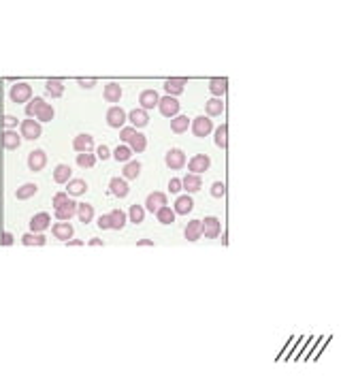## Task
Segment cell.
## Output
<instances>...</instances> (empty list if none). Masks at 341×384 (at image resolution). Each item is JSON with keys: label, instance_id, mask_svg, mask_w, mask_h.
<instances>
[{"label": "cell", "instance_id": "1", "mask_svg": "<svg viewBox=\"0 0 341 384\" xmlns=\"http://www.w3.org/2000/svg\"><path fill=\"white\" fill-rule=\"evenodd\" d=\"M9 98L13 103H17V105H24V103H28L32 98V88L28 83H24V81L13 83L11 90H9Z\"/></svg>", "mask_w": 341, "mask_h": 384}, {"label": "cell", "instance_id": "2", "mask_svg": "<svg viewBox=\"0 0 341 384\" xmlns=\"http://www.w3.org/2000/svg\"><path fill=\"white\" fill-rule=\"evenodd\" d=\"M41 132H43L41 122H37L34 118H28V120H24V122H19V134H21V139L34 141V139L41 137Z\"/></svg>", "mask_w": 341, "mask_h": 384}, {"label": "cell", "instance_id": "3", "mask_svg": "<svg viewBox=\"0 0 341 384\" xmlns=\"http://www.w3.org/2000/svg\"><path fill=\"white\" fill-rule=\"evenodd\" d=\"M190 128H192V134H194V137L205 139L207 134L213 132V122L209 118H205V116H198V118H194L190 122Z\"/></svg>", "mask_w": 341, "mask_h": 384}, {"label": "cell", "instance_id": "4", "mask_svg": "<svg viewBox=\"0 0 341 384\" xmlns=\"http://www.w3.org/2000/svg\"><path fill=\"white\" fill-rule=\"evenodd\" d=\"M158 109H160V113H162L165 118H170V120H173L175 116H179L181 105H179V101H177L175 96H160Z\"/></svg>", "mask_w": 341, "mask_h": 384}, {"label": "cell", "instance_id": "5", "mask_svg": "<svg viewBox=\"0 0 341 384\" xmlns=\"http://www.w3.org/2000/svg\"><path fill=\"white\" fill-rule=\"evenodd\" d=\"M201 231L207 239H216L220 233H222V222L216 216H207L201 220Z\"/></svg>", "mask_w": 341, "mask_h": 384}, {"label": "cell", "instance_id": "6", "mask_svg": "<svg viewBox=\"0 0 341 384\" xmlns=\"http://www.w3.org/2000/svg\"><path fill=\"white\" fill-rule=\"evenodd\" d=\"M126 120H128V113L122 107H109V109H107V124L111 128H124Z\"/></svg>", "mask_w": 341, "mask_h": 384}, {"label": "cell", "instance_id": "7", "mask_svg": "<svg viewBox=\"0 0 341 384\" xmlns=\"http://www.w3.org/2000/svg\"><path fill=\"white\" fill-rule=\"evenodd\" d=\"M77 207H79V203H75L73 198H68L64 205H60V207H56L54 211V216L58 222H68L73 216H77Z\"/></svg>", "mask_w": 341, "mask_h": 384}, {"label": "cell", "instance_id": "8", "mask_svg": "<svg viewBox=\"0 0 341 384\" xmlns=\"http://www.w3.org/2000/svg\"><path fill=\"white\" fill-rule=\"evenodd\" d=\"M209 167H211V158L207 154H196V156H192V158L188 160V171H190V173H194V175L205 173Z\"/></svg>", "mask_w": 341, "mask_h": 384}, {"label": "cell", "instance_id": "9", "mask_svg": "<svg viewBox=\"0 0 341 384\" xmlns=\"http://www.w3.org/2000/svg\"><path fill=\"white\" fill-rule=\"evenodd\" d=\"M165 162H167V167L173 169V171L183 169V167H186V154H183L181 149L173 147V149H169V152L165 154Z\"/></svg>", "mask_w": 341, "mask_h": 384}, {"label": "cell", "instance_id": "10", "mask_svg": "<svg viewBox=\"0 0 341 384\" xmlns=\"http://www.w3.org/2000/svg\"><path fill=\"white\" fill-rule=\"evenodd\" d=\"M47 165V154L43 152V149H32L30 154H28V169L34 171V173H39L43 171Z\"/></svg>", "mask_w": 341, "mask_h": 384}, {"label": "cell", "instance_id": "11", "mask_svg": "<svg viewBox=\"0 0 341 384\" xmlns=\"http://www.w3.org/2000/svg\"><path fill=\"white\" fill-rule=\"evenodd\" d=\"M52 229V235L56 239H60V241H68V239H73V235H75V229L70 226V222H56L49 226Z\"/></svg>", "mask_w": 341, "mask_h": 384}, {"label": "cell", "instance_id": "12", "mask_svg": "<svg viewBox=\"0 0 341 384\" xmlns=\"http://www.w3.org/2000/svg\"><path fill=\"white\" fill-rule=\"evenodd\" d=\"M52 226V218H49L47 211H41L37 216L30 218V233H43Z\"/></svg>", "mask_w": 341, "mask_h": 384}, {"label": "cell", "instance_id": "13", "mask_svg": "<svg viewBox=\"0 0 341 384\" xmlns=\"http://www.w3.org/2000/svg\"><path fill=\"white\" fill-rule=\"evenodd\" d=\"M194 209V198L190 194H179L175 198V205H173V211L175 216H186L188 211Z\"/></svg>", "mask_w": 341, "mask_h": 384}, {"label": "cell", "instance_id": "14", "mask_svg": "<svg viewBox=\"0 0 341 384\" xmlns=\"http://www.w3.org/2000/svg\"><path fill=\"white\" fill-rule=\"evenodd\" d=\"M158 101H160V94L156 90H143L139 94V105L141 109H154V107H158Z\"/></svg>", "mask_w": 341, "mask_h": 384}, {"label": "cell", "instance_id": "15", "mask_svg": "<svg viewBox=\"0 0 341 384\" xmlns=\"http://www.w3.org/2000/svg\"><path fill=\"white\" fill-rule=\"evenodd\" d=\"M73 147H75V152H77V154L92 152V149H94V137H92V134H85V132L77 134L75 141H73Z\"/></svg>", "mask_w": 341, "mask_h": 384}, {"label": "cell", "instance_id": "16", "mask_svg": "<svg viewBox=\"0 0 341 384\" xmlns=\"http://www.w3.org/2000/svg\"><path fill=\"white\" fill-rule=\"evenodd\" d=\"M109 192L113 196L126 198L128 192H130V188H128V182L124 180V177H113V180L109 182Z\"/></svg>", "mask_w": 341, "mask_h": 384}, {"label": "cell", "instance_id": "17", "mask_svg": "<svg viewBox=\"0 0 341 384\" xmlns=\"http://www.w3.org/2000/svg\"><path fill=\"white\" fill-rule=\"evenodd\" d=\"M167 205V194L165 192H152L147 198H145V209L147 211H158L160 207H165Z\"/></svg>", "mask_w": 341, "mask_h": 384}, {"label": "cell", "instance_id": "18", "mask_svg": "<svg viewBox=\"0 0 341 384\" xmlns=\"http://www.w3.org/2000/svg\"><path fill=\"white\" fill-rule=\"evenodd\" d=\"M21 145V134H17V130H4L2 132V147L9 149V152H15Z\"/></svg>", "mask_w": 341, "mask_h": 384}, {"label": "cell", "instance_id": "19", "mask_svg": "<svg viewBox=\"0 0 341 384\" xmlns=\"http://www.w3.org/2000/svg\"><path fill=\"white\" fill-rule=\"evenodd\" d=\"M122 94H124V92H122V85H119V83H107L105 85L103 96H105L107 103H113V105L119 103V101H122Z\"/></svg>", "mask_w": 341, "mask_h": 384}, {"label": "cell", "instance_id": "20", "mask_svg": "<svg viewBox=\"0 0 341 384\" xmlns=\"http://www.w3.org/2000/svg\"><path fill=\"white\" fill-rule=\"evenodd\" d=\"M128 120H130V126L132 128H143L149 124V116H147V111L145 109H132L130 113H128Z\"/></svg>", "mask_w": 341, "mask_h": 384}, {"label": "cell", "instance_id": "21", "mask_svg": "<svg viewBox=\"0 0 341 384\" xmlns=\"http://www.w3.org/2000/svg\"><path fill=\"white\" fill-rule=\"evenodd\" d=\"M226 88H228V79L226 77H213L209 81V92L213 94V98H222L226 94Z\"/></svg>", "mask_w": 341, "mask_h": 384}, {"label": "cell", "instance_id": "22", "mask_svg": "<svg viewBox=\"0 0 341 384\" xmlns=\"http://www.w3.org/2000/svg\"><path fill=\"white\" fill-rule=\"evenodd\" d=\"M183 237L188 241H198L203 237V231H201V220H190L183 229Z\"/></svg>", "mask_w": 341, "mask_h": 384}, {"label": "cell", "instance_id": "23", "mask_svg": "<svg viewBox=\"0 0 341 384\" xmlns=\"http://www.w3.org/2000/svg\"><path fill=\"white\" fill-rule=\"evenodd\" d=\"M88 192V184H85V180H79V177H75V180H70L66 184V194L68 196H81Z\"/></svg>", "mask_w": 341, "mask_h": 384}, {"label": "cell", "instance_id": "24", "mask_svg": "<svg viewBox=\"0 0 341 384\" xmlns=\"http://www.w3.org/2000/svg\"><path fill=\"white\" fill-rule=\"evenodd\" d=\"M203 186V180H201V175H194V173H190L186 175L181 180V188L186 190V192H198Z\"/></svg>", "mask_w": 341, "mask_h": 384}, {"label": "cell", "instance_id": "25", "mask_svg": "<svg viewBox=\"0 0 341 384\" xmlns=\"http://www.w3.org/2000/svg\"><path fill=\"white\" fill-rule=\"evenodd\" d=\"M183 90H186V81H183V79H169V81H165L167 96H175L177 98Z\"/></svg>", "mask_w": 341, "mask_h": 384}, {"label": "cell", "instance_id": "26", "mask_svg": "<svg viewBox=\"0 0 341 384\" xmlns=\"http://www.w3.org/2000/svg\"><path fill=\"white\" fill-rule=\"evenodd\" d=\"M45 107V98L43 96H34V98H30V101L26 103V116L28 118H37L39 116V111Z\"/></svg>", "mask_w": 341, "mask_h": 384}, {"label": "cell", "instance_id": "27", "mask_svg": "<svg viewBox=\"0 0 341 384\" xmlns=\"http://www.w3.org/2000/svg\"><path fill=\"white\" fill-rule=\"evenodd\" d=\"M188 128H190V118L188 116H175L173 120H170V130H173L175 134L188 132Z\"/></svg>", "mask_w": 341, "mask_h": 384}, {"label": "cell", "instance_id": "28", "mask_svg": "<svg viewBox=\"0 0 341 384\" xmlns=\"http://www.w3.org/2000/svg\"><path fill=\"white\" fill-rule=\"evenodd\" d=\"M70 175H73V169H70L68 165H58L54 169V182L56 184H68Z\"/></svg>", "mask_w": 341, "mask_h": 384}, {"label": "cell", "instance_id": "29", "mask_svg": "<svg viewBox=\"0 0 341 384\" xmlns=\"http://www.w3.org/2000/svg\"><path fill=\"white\" fill-rule=\"evenodd\" d=\"M128 147H130L132 152H137V154L145 152V149H147V137L143 132H134V137L128 141Z\"/></svg>", "mask_w": 341, "mask_h": 384}, {"label": "cell", "instance_id": "30", "mask_svg": "<svg viewBox=\"0 0 341 384\" xmlns=\"http://www.w3.org/2000/svg\"><path fill=\"white\" fill-rule=\"evenodd\" d=\"M109 218H111V231H122L126 226V220H128V216L122 209H113L109 213Z\"/></svg>", "mask_w": 341, "mask_h": 384}, {"label": "cell", "instance_id": "31", "mask_svg": "<svg viewBox=\"0 0 341 384\" xmlns=\"http://www.w3.org/2000/svg\"><path fill=\"white\" fill-rule=\"evenodd\" d=\"M141 173V162L139 160H130V162H126L124 169H122V175H124V180H137Z\"/></svg>", "mask_w": 341, "mask_h": 384}, {"label": "cell", "instance_id": "32", "mask_svg": "<svg viewBox=\"0 0 341 384\" xmlns=\"http://www.w3.org/2000/svg\"><path fill=\"white\" fill-rule=\"evenodd\" d=\"M21 244L24 246H45L47 239L43 233H26V235H21Z\"/></svg>", "mask_w": 341, "mask_h": 384}, {"label": "cell", "instance_id": "33", "mask_svg": "<svg viewBox=\"0 0 341 384\" xmlns=\"http://www.w3.org/2000/svg\"><path fill=\"white\" fill-rule=\"evenodd\" d=\"M205 109H207V116H209V118L222 116V111H224V103H222V98H209L207 105H205Z\"/></svg>", "mask_w": 341, "mask_h": 384}, {"label": "cell", "instance_id": "34", "mask_svg": "<svg viewBox=\"0 0 341 384\" xmlns=\"http://www.w3.org/2000/svg\"><path fill=\"white\" fill-rule=\"evenodd\" d=\"M77 216L83 224H90L92 220H94V207H92L90 203H81L79 207H77Z\"/></svg>", "mask_w": 341, "mask_h": 384}, {"label": "cell", "instance_id": "35", "mask_svg": "<svg viewBox=\"0 0 341 384\" xmlns=\"http://www.w3.org/2000/svg\"><path fill=\"white\" fill-rule=\"evenodd\" d=\"M37 192H39L37 184H24V186H19V188L15 190V198H19V201H26V198L34 196Z\"/></svg>", "mask_w": 341, "mask_h": 384}, {"label": "cell", "instance_id": "36", "mask_svg": "<svg viewBox=\"0 0 341 384\" xmlns=\"http://www.w3.org/2000/svg\"><path fill=\"white\" fill-rule=\"evenodd\" d=\"M45 92L52 98H60L62 94H64V83L62 81H58V79H49L47 83H45Z\"/></svg>", "mask_w": 341, "mask_h": 384}, {"label": "cell", "instance_id": "37", "mask_svg": "<svg viewBox=\"0 0 341 384\" xmlns=\"http://www.w3.org/2000/svg\"><path fill=\"white\" fill-rule=\"evenodd\" d=\"M228 126L226 124H220L218 128H216V137H213V141H216V145L220 147V149H224L226 147V143H228Z\"/></svg>", "mask_w": 341, "mask_h": 384}, {"label": "cell", "instance_id": "38", "mask_svg": "<svg viewBox=\"0 0 341 384\" xmlns=\"http://www.w3.org/2000/svg\"><path fill=\"white\" fill-rule=\"evenodd\" d=\"M113 158H115L117 162H124V165H126V162H130V158H132V149L128 145H124V143L117 145L115 152H113Z\"/></svg>", "mask_w": 341, "mask_h": 384}, {"label": "cell", "instance_id": "39", "mask_svg": "<svg viewBox=\"0 0 341 384\" xmlns=\"http://www.w3.org/2000/svg\"><path fill=\"white\" fill-rule=\"evenodd\" d=\"M156 218H158L160 224H173L175 222V211L165 205V207H160L158 211H156Z\"/></svg>", "mask_w": 341, "mask_h": 384}, {"label": "cell", "instance_id": "40", "mask_svg": "<svg viewBox=\"0 0 341 384\" xmlns=\"http://www.w3.org/2000/svg\"><path fill=\"white\" fill-rule=\"evenodd\" d=\"M96 156L92 154V152H83V154H77V165H79L81 169H92L96 165Z\"/></svg>", "mask_w": 341, "mask_h": 384}, {"label": "cell", "instance_id": "41", "mask_svg": "<svg viewBox=\"0 0 341 384\" xmlns=\"http://www.w3.org/2000/svg\"><path fill=\"white\" fill-rule=\"evenodd\" d=\"M128 218H130V222L141 224L145 220V207H141V205H132V207L128 209Z\"/></svg>", "mask_w": 341, "mask_h": 384}, {"label": "cell", "instance_id": "42", "mask_svg": "<svg viewBox=\"0 0 341 384\" xmlns=\"http://www.w3.org/2000/svg\"><path fill=\"white\" fill-rule=\"evenodd\" d=\"M54 116H56L54 107L45 103V107H43V109L39 111V116L34 118V120H37V122H41V124H43V122H52V120H54Z\"/></svg>", "mask_w": 341, "mask_h": 384}, {"label": "cell", "instance_id": "43", "mask_svg": "<svg viewBox=\"0 0 341 384\" xmlns=\"http://www.w3.org/2000/svg\"><path fill=\"white\" fill-rule=\"evenodd\" d=\"M134 132H137V128H132V126L119 128V141H124V145H128V141L134 137Z\"/></svg>", "mask_w": 341, "mask_h": 384}, {"label": "cell", "instance_id": "44", "mask_svg": "<svg viewBox=\"0 0 341 384\" xmlns=\"http://www.w3.org/2000/svg\"><path fill=\"white\" fill-rule=\"evenodd\" d=\"M209 192H211V196H213V198H222V196L226 194V186H224L222 182H216V184H211Z\"/></svg>", "mask_w": 341, "mask_h": 384}, {"label": "cell", "instance_id": "45", "mask_svg": "<svg viewBox=\"0 0 341 384\" xmlns=\"http://www.w3.org/2000/svg\"><path fill=\"white\" fill-rule=\"evenodd\" d=\"M19 124V120L15 116H2V126H4V130H15Z\"/></svg>", "mask_w": 341, "mask_h": 384}, {"label": "cell", "instance_id": "46", "mask_svg": "<svg viewBox=\"0 0 341 384\" xmlns=\"http://www.w3.org/2000/svg\"><path fill=\"white\" fill-rule=\"evenodd\" d=\"M181 180H177V177H170V182H169V192L170 194H177V192H181Z\"/></svg>", "mask_w": 341, "mask_h": 384}, {"label": "cell", "instance_id": "47", "mask_svg": "<svg viewBox=\"0 0 341 384\" xmlns=\"http://www.w3.org/2000/svg\"><path fill=\"white\" fill-rule=\"evenodd\" d=\"M96 158L98 160H109L111 158V149L107 147V145H101V147L96 149Z\"/></svg>", "mask_w": 341, "mask_h": 384}, {"label": "cell", "instance_id": "48", "mask_svg": "<svg viewBox=\"0 0 341 384\" xmlns=\"http://www.w3.org/2000/svg\"><path fill=\"white\" fill-rule=\"evenodd\" d=\"M66 201H68V194H66V192H58V194L54 196V201H52L54 209H56V207H60V205H64Z\"/></svg>", "mask_w": 341, "mask_h": 384}, {"label": "cell", "instance_id": "49", "mask_svg": "<svg viewBox=\"0 0 341 384\" xmlns=\"http://www.w3.org/2000/svg\"><path fill=\"white\" fill-rule=\"evenodd\" d=\"M98 229H103V231H109V229H111V218H109V213H107V216H101V218H98Z\"/></svg>", "mask_w": 341, "mask_h": 384}, {"label": "cell", "instance_id": "50", "mask_svg": "<svg viewBox=\"0 0 341 384\" xmlns=\"http://www.w3.org/2000/svg\"><path fill=\"white\" fill-rule=\"evenodd\" d=\"M0 244L6 246V248L15 244V237H13V233H2V237H0Z\"/></svg>", "mask_w": 341, "mask_h": 384}, {"label": "cell", "instance_id": "51", "mask_svg": "<svg viewBox=\"0 0 341 384\" xmlns=\"http://www.w3.org/2000/svg\"><path fill=\"white\" fill-rule=\"evenodd\" d=\"M77 83H79L81 88H94V85H96V79H79Z\"/></svg>", "mask_w": 341, "mask_h": 384}, {"label": "cell", "instance_id": "52", "mask_svg": "<svg viewBox=\"0 0 341 384\" xmlns=\"http://www.w3.org/2000/svg\"><path fill=\"white\" fill-rule=\"evenodd\" d=\"M137 246H141V248H145V246H154V241H152V239H139V241H137Z\"/></svg>", "mask_w": 341, "mask_h": 384}, {"label": "cell", "instance_id": "53", "mask_svg": "<svg viewBox=\"0 0 341 384\" xmlns=\"http://www.w3.org/2000/svg\"><path fill=\"white\" fill-rule=\"evenodd\" d=\"M88 246H94V248H96V246H103V239H98V237H92V239L88 241Z\"/></svg>", "mask_w": 341, "mask_h": 384}, {"label": "cell", "instance_id": "54", "mask_svg": "<svg viewBox=\"0 0 341 384\" xmlns=\"http://www.w3.org/2000/svg\"><path fill=\"white\" fill-rule=\"evenodd\" d=\"M66 246H75V248H77V246H83V241L73 237V239H68V241H66Z\"/></svg>", "mask_w": 341, "mask_h": 384}]
</instances>
